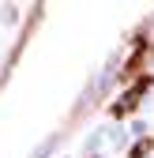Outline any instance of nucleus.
<instances>
[{
  "label": "nucleus",
  "mask_w": 154,
  "mask_h": 158,
  "mask_svg": "<svg viewBox=\"0 0 154 158\" xmlns=\"http://www.w3.org/2000/svg\"><path fill=\"white\" fill-rule=\"evenodd\" d=\"M147 90H150V75H143V79H136V83H132V87H128V90L120 94V102L113 106V117H128V113H136Z\"/></svg>",
  "instance_id": "obj_1"
},
{
  "label": "nucleus",
  "mask_w": 154,
  "mask_h": 158,
  "mask_svg": "<svg viewBox=\"0 0 154 158\" xmlns=\"http://www.w3.org/2000/svg\"><path fill=\"white\" fill-rule=\"evenodd\" d=\"M150 60H154V45H150L147 38H143V42L136 45V53H132V60L124 64V79H143Z\"/></svg>",
  "instance_id": "obj_2"
},
{
  "label": "nucleus",
  "mask_w": 154,
  "mask_h": 158,
  "mask_svg": "<svg viewBox=\"0 0 154 158\" xmlns=\"http://www.w3.org/2000/svg\"><path fill=\"white\" fill-rule=\"evenodd\" d=\"M147 151H150V139H139V143H136V147H132V158H143V154H147Z\"/></svg>",
  "instance_id": "obj_3"
}]
</instances>
